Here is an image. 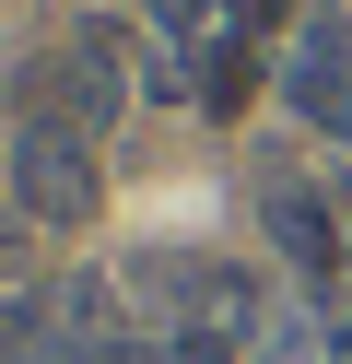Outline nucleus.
<instances>
[{
  "label": "nucleus",
  "instance_id": "obj_1",
  "mask_svg": "<svg viewBox=\"0 0 352 364\" xmlns=\"http://www.w3.org/2000/svg\"><path fill=\"white\" fill-rule=\"evenodd\" d=\"M0 176H12V212L23 223H94V200H106V153H94V129L47 118V106H23L12 118V153H0Z\"/></svg>",
  "mask_w": 352,
  "mask_h": 364
},
{
  "label": "nucleus",
  "instance_id": "obj_2",
  "mask_svg": "<svg viewBox=\"0 0 352 364\" xmlns=\"http://www.w3.org/2000/svg\"><path fill=\"white\" fill-rule=\"evenodd\" d=\"M23 106H47V118H70V129L106 141L117 106H129V36H117V24H70L59 48L23 71Z\"/></svg>",
  "mask_w": 352,
  "mask_h": 364
},
{
  "label": "nucleus",
  "instance_id": "obj_3",
  "mask_svg": "<svg viewBox=\"0 0 352 364\" xmlns=\"http://www.w3.org/2000/svg\"><path fill=\"white\" fill-rule=\"evenodd\" d=\"M258 223H270V247H282L317 294L352 282V235H341V200H329V188H305V176H258Z\"/></svg>",
  "mask_w": 352,
  "mask_h": 364
},
{
  "label": "nucleus",
  "instance_id": "obj_4",
  "mask_svg": "<svg viewBox=\"0 0 352 364\" xmlns=\"http://www.w3.org/2000/svg\"><path fill=\"white\" fill-rule=\"evenodd\" d=\"M282 95H294L305 129L352 141V24H341V12H329V24H305L294 48H282Z\"/></svg>",
  "mask_w": 352,
  "mask_h": 364
},
{
  "label": "nucleus",
  "instance_id": "obj_5",
  "mask_svg": "<svg viewBox=\"0 0 352 364\" xmlns=\"http://www.w3.org/2000/svg\"><path fill=\"white\" fill-rule=\"evenodd\" d=\"M223 24H235V36H258V48H270V36L294 24V0H223Z\"/></svg>",
  "mask_w": 352,
  "mask_h": 364
},
{
  "label": "nucleus",
  "instance_id": "obj_6",
  "mask_svg": "<svg viewBox=\"0 0 352 364\" xmlns=\"http://www.w3.org/2000/svg\"><path fill=\"white\" fill-rule=\"evenodd\" d=\"M12 364H70V341H59V317H47V341H36V353H12Z\"/></svg>",
  "mask_w": 352,
  "mask_h": 364
},
{
  "label": "nucleus",
  "instance_id": "obj_7",
  "mask_svg": "<svg viewBox=\"0 0 352 364\" xmlns=\"http://www.w3.org/2000/svg\"><path fill=\"white\" fill-rule=\"evenodd\" d=\"M329 364H352V317H341V329H329Z\"/></svg>",
  "mask_w": 352,
  "mask_h": 364
},
{
  "label": "nucleus",
  "instance_id": "obj_8",
  "mask_svg": "<svg viewBox=\"0 0 352 364\" xmlns=\"http://www.w3.org/2000/svg\"><path fill=\"white\" fill-rule=\"evenodd\" d=\"M341 235H352V212H341Z\"/></svg>",
  "mask_w": 352,
  "mask_h": 364
}]
</instances>
